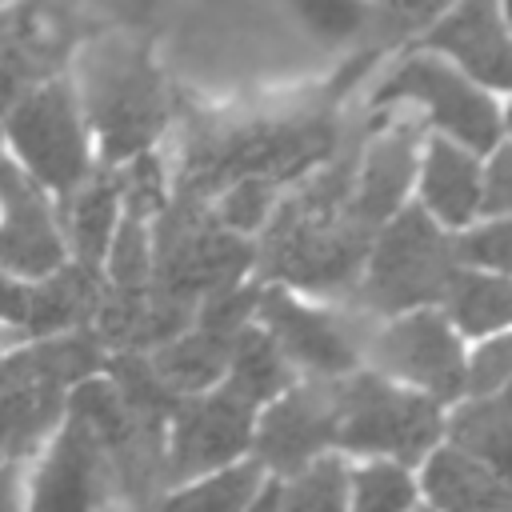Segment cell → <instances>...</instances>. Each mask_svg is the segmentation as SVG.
I'll list each match as a JSON object with an SVG mask.
<instances>
[{
  "mask_svg": "<svg viewBox=\"0 0 512 512\" xmlns=\"http://www.w3.org/2000/svg\"><path fill=\"white\" fill-rule=\"evenodd\" d=\"M352 164L316 168L296 192H288L260 228L256 268L260 284L340 292L360 280L372 232L352 212Z\"/></svg>",
  "mask_w": 512,
  "mask_h": 512,
  "instance_id": "1",
  "label": "cell"
},
{
  "mask_svg": "<svg viewBox=\"0 0 512 512\" xmlns=\"http://www.w3.org/2000/svg\"><path fill=\"white\" fill-rule=\"evenodd\" d=\"M84 128L92 136L96 168H124L148 156L168 120V92L144 32H104L76 52L68 76Z\"/></svg>",
  "mask_w": 512,
  "mask_h": 512,
  "instance_id": "2",
  "label": "cell"
},
{
  "mask_svg": "<svg viewBox=\"0 0 512 512\" xmlns=\"http://www.w3.org/2000/svg\"><path fill=\"white\" fill-rule=\"evenodd\" d=\"M336 148V120L328 108L280 116V120H248L228 128H204L188 140L180 168L184 200H212L240 180L296 184L312 176Z\"/></svg>",
  "mask_w": 512,
  "mask_h": 512,
  "instance_id": "3",
  "label": "cell"
},
{
  "mask_svg": "<svg viewBox=\"0 0 512 512\" xmlns=\"http://www.w3.org/2000/svg\"><path fill=\"white\" fill-rule=\"evenodd\" d=\"M148 244H152L148 296L180 312H196L200 300L248 284L256 268V240L228 232L208 204L184 196L168 200L164 212L148 224Z\"/></svg>",
  "mask_w": 512,
  "mask_h": 512,
  "instance_id": "4",
  "label": "cell"
},
{
  "mask_svg": "<svg viewBox=\"0 0 512 512\" xmlns=\"http://www.w3.org/2000/svg\"><path fill=\"white\" fill-rule=\"evenodd\" d=\"M104 368V344L92 328L44 336L0 356V464L36 452L60 424L68 392Z\"/></svg>",
  "mask_w": 512,
  "mask_h": 512,
  "instance_id": "5",
  "label": "cell"
},
{
  "mask_svg": "<svg viewBox=\"0 0 512 512\" xmlns=\"http://www.w3.org/2000/svg\"><path fill=\"white\" fill-rule=\"evenodd\" d=\"M4 156L60 204L92 176L96 152L68 76H48L12 96L0 116Z\"/></svg>",
  "mask_w": 512,
  "mask_h": 512,
  "instance_id": "6",
  "label": "cell"
},
{
  "mask_svg": "<svg viewBox=\"0 0 512 512\" xmlns=\"http://www.w3.org/2000/svg\"><path fill=\"white\" fill-rule=\"evenodd\" d=\"M452 232L436 228L412 200L372 232L360 296L380 316H404L416 308H436L448 276L456 272Z\"/></svg>",
  "mask_w": 512,
  "mask_h": 512,
  "instance_id": "7",
  "label": "cell"
},
{
  "mask_svg": "<svg viewBox=\"0 0 512 512\" xmlns=\"http://www.w3.org/2000/svg\"><path fill=\"white\" fill-rule=\"evenodd\" d=\"M444 432L440 404L392 384L376 372H352L336 380V432L332 444L364 456H380L392 464H416L432 452Z\"/></svg>",
  "mask_w": 512,
  "mask_h": 512,
  "instance_id": "8",
  "label": "cell"
},
{
  "mask_svg": "<svg viewBox=\"0 0 512 512\" xmlns=\"http://www.w3.org/2000/svg\"><path fill=\"white\" fill-rule=\"evenodd\" d=\"M392 104H420L424 120L436 136L468 148L472 156H488L504 144V108L500 96L484 92L456 68L436 56L408 52L372 92V108Z\"/></svg>",
  "mask_w": 512,
  "mask_h": 512,
  "instance_id": "9",
  "label": "cell"
},
{
  "mask_svg": "<svg viewBox=\"0 0 512 512\" xmlns=\"http://www.w3.org/2000/svg\"><path fill=\"white\" fill-rule=\"evenodd\" d=\"M464 344L452 324L436 308H416L404 316H388V324L372 340L376 376L404 384L436 404L464 396Z\"/></svg>",
  "mask_w": 512,
  "mask_h": 512,
  "instance_id": "10",
  "label": "cell"
},
{
  "mask_svg": "<svg viewBox=\"0 0 512 512\" xmlns=\"http://www.w3.org/2000/svg\"><path fill=\"white\" fill-rule=\"evenodd\" d=\"M252 424H256V408H248L224 384H216L200 396L176 400V408L168 416L164 476L192 480V476H212V472L236 464L252 448Z\"/></svg>",
  "mask_w": 512,
  "mask_h": 512,
  "instance_id": "11",
  "label": "cell"
},
{
  "mask_svg": "<svg viewBox=\"0 0 512 512\" xmlns=\"http://www.w3.org/2000/svg\"><path fill=\"white\" fill-rule=\"evenodd\" d=\"M408 52L436 56L484 92L504 96L512 72L504 0H452L436 20H428L408 40Z\"/></svg>",
  "mask_w": 512,
  "mask_h": 512,
  "instance_id": "12",
  "label": "cell"
},
{
  "mask_svg": "<svg viewBox=\"0 0 512 512\" xmlns=\"http://www.w3.org/2000/svg\"><path fill=\"white\" fill-rule=\"evenodd\" d=\"M252 320L268 332L288 368H304L320 380H344L360 364V344L348 336V328L280 284H260Z\"/></svg>",
  "mask_w": 512,
  "mask_h": 512,
  "instance_id": "13",
  "label": "cell"
},
{
  "mask_svg": "<svg viewBox=\"0 0 512 512\" xmlns=\"http://www.w3.org/2000/svg\"><path fill=\"white\" fill-rule=\"evenodd\" d=\"M64 264L68 252L52 196L0 152V272L32 284Z\"/></svg>",
  "mask_w": 512,
  "mask_h": 512,
  "instance_id": "14",
  "label": "cell"
},
{
  "mask_svg": "<svg viewBox=\"0 0 512 512\" xmlns=\"http://www.w3.org/2000/svg\"><path fill=\"white\" fill-rule=\"evenodd\" d=\"M332 432H336V380L292 384L272 404H264L260 420L252 424L256 464L292 476L316 456H324Z\"/></svg>",
  "mask_w": 512,
  "mask_h": 512,
  "instance_id": "15",
  "label": "cell"
},
{
  "mask_svg": "<svg viewBox=\"0 0 512 512\" xmlns=\"http://www.w3.org/2000/svg\"><path fill=\"white\" fill-rule=\"evenodd\" d=\"M480 160L468 148L428 132L416 160V208L444 232H460L480 220Z\"/></svg>",
  "mask_w": 512,
  "mask_h": 512,
  "instance_id": "16",
  "label": "cell"
},
{
  "mask_svg": "<svg viewBox=\"0 0 512 512\" xmlns=\"http://www.w3.org/2000/svg\"><path fill=\"white\" fill-rule=\"evenodd\" d=\"M416 160H420V136L404 124L392 132H380L360 160L352 164V212L356 220L376 232L380 224H388L412 196L416 184Z\"/></svg>",
  "mask_w": 512,
  "mask_h": 512,
  "instance_id": "17",
  "label": "cell"
},
{
  "mask_svg": "<svg viewBox=\"0 0 512 512\" xmlns=\"http://www.w3.org/2000/svg\"><path fill=\"white\" fill-rule=\"evenodd\" d=\"M60 212V232L64 236V252L72 256L68 264L80 268L84 276L100 280L108 244L116 236V224L124 216V184H120V168H92V176L56 208Z\"/></svg>",
  "mask_w": 512,
  "mask_h": 512,
  "instance_id": "18",
  "label": "cell"
},
{
  "mask_svg": "<svg viewBox=\"0 0 512 512\" xmlns=\"http://www.w3.org/2000/svg\"><path fill=\"white\" fill-rule=\"evenodd\" d=\"M104 480H108L104 452L76 420H64V432L36 476L32 512H96Z\"/></svg>",
  "mask_w": 512,
  "mask_h": 512,
  "instance_id": "19",
  "label": "cell"
},
{
  "mask_svg": "<svg viewBox=\"0 0 512 512\" xmlns=\"http://www.w3.org/2000/svg\"><path fill=\"white\" fill-rule=\"evenodd\" d=\"M424 496L432 500V512H504L508 508L504 476L456 452L452 444L428 452Z\"/></svg>",
  "mask_w": 512,
  "mask_h": 512,
  "instance_id": "20",
  "label": "cell"
},
{
  "mask_svg": "<svg viewBox=\"0 0 512 512\" xmlns=\"http://www.w3.org/2000/svg\"><path fill=\"white\" fill-rule=\"evenodd\" d=\"M436 312L452 324L456 336H476V340L500 336V332H508V320H512L508 276L456 268L444 284V296H440Z\"/></svg>",
  "mask_w": 512,
  "mask_h": 512,
  "instance_id": "21",
  "label": "cell"
},
{
  "mask_svg": "<svg viewBox=\"0 0 512 512\" xmlns=\"http://www.w3.org/2000/svg\"><path fill=\"white\" fill-rule=\"evenodd\" d=\"M76 40V8L72 0H24L12 20V56L28 76H56L52 68L68 60Z\"/></svg>",
  "mask_w": 512,
  "mask_h": 512,
  "instance_id": "22",
  "label": "cell"
},
{
  "mask_svg": "<svg viewBox=\"0 0 512 512\" xmlns=\"http://www.w3.org/2000/svg\"><path fill=\"white\" fill-rule=\"evenodd\" d=\"M220 384L232 396H240L248 408H264L280 392L292 388V368L276 352V344L268 340V332L252 320L248 328L236 332V340L228 348V364H224V380Z\"/></svg>",
  "mask_w": 512,
  "mask_h": 512,
  "instance_id": "23",
  "label": "cell"
},
{
  "mask_svg": "<svg viewBox=\"0 0 512 512\" xmlns=\"http://www.w3.org/2000/svg\"><path fill=\"white\" fill-rule=\"evenodd\" d=\"M448 444L496 476L508 472V396H468L448 416Z\"/></svg>",
  "mask_w": 512,
  "mask_h": 512,
  "instance_id": "24",
  "label": "cell"
},
{
  "mask_svg": "<svg viewBox=\"0 0 512 512\" xmlns=\"http://www.w3.org/2000/svg\"><path fill=\"white\" fill-rule=\"evenodd\" d=\"M260 480H264V468L256 460L232 464L212 476H200L196 484L164 496L160 504H152L144 512H244L248 500L260 492Z\"/></svg>",
  "mask_w": 512,
  "mask_h": 512,
  "instance_id": "25",
  "label": "cell"
},
{
  "mask_svg": "<svg viewBox=\"0 0 512 512\" xmlns=\"http://www.w3.org/2000/svg\"><path fill=\"white\" fill-rule=\"evenodd\" d=\"M280 512H348V468L336 456H316L280 484Z\"/></svg>",
  "mask_w": 512,
  "mask_h": 512,
  "instance_id": "26",
  "label": "cell"
},
{
  "mask_svg": "<svg viewBox=\"0 0 512 512\" xmlns=\"http://www.w3.org/2000/svg\"><path fill=\"white\" fill-rule=\"evenodd\" d=\"M348 500L352 512H412L416 484L400 464L376 460L348 472Z\"/></svg>",
  "mask_w": 512,
  "mask_h": 512,
  "instance_id": "27",
  "label": "cell"
},
{
  "mask_svg": "<svg viewBox=\"0 0 512 512\" xmlns=\"http://www.w3.org/2000/svg\"><path fill=\"white\" fill-rule=\"evenodd\" d=\"M320 44H348L372 20V0H284Z\"/></svg>",
  "mask_w": 512,
  "mask_h": 512,
  "instance_id": "28",
  "label": "cell"
},
{
  "mask_svg": "<svg viewBox=\"0 0 512 512\" xmlns=\"http://www.w3.org/2000/svg\"><path fill=\"white\" fill-rule=\"evenodd\" d=\"M508 244H512L508 216H500V220H476V224L452 232V256H456L460 268H472V272L508 276Z\"/></svg>",
  "mask_w": 512,
  "mask_h": 512,
  "instance_id": "29",
  "label": "cell"
},
{
  "mask_svg": "<svg viewBox=\"0 0 512 512\" xmlns=\"http://www.w3.org/2000/svg\"><path fill=\"white\" fill-rule=\"evenodd\" d=\"M508 368H512L508 332L480 340L476 352L464 356V396H496V392H504Z\"/></svg>",
  "mask_w": 512,
  "mask_h": 512,
  "instance_id": "30",
  "label": "cell"
},
{
  "mask_svg": "<svg viewBox=\"0 0 512 512\" xmlns=\"http://www.w3.org/2000/svg\"><path fill=\"white\" fill-rule=\"evenodd\" d=\"M508 140L480 160V220H500L512 212V180H508Z\"/></svg>",
  "mask_w": 512,
  "mask_h": 512,
  "instance_id": "31",
  "label": "cell"
},
{
  "mask_svg": "<svg viewBox=\"0 0 512 512\" xmlns=\"http://www.w3.org/2000/svg\"><path fill=\"white\" fill-rule=\"evenodd\" d=\"M32 300H36V280H16L8 272H0V324H12L20 332H28L32 324Z\"/></svg>",
  "mask_w": 512,
  "mask_h": 512,
  "instance_id": "32",
  "label": "cell"
},
{
  "mask_svg": "<svg viewBox=\"0 0 512 512\" xmlns=\"http://www.w3.org/2000/svg\"><path fill=\"white\" fill-rule=\"evenodd\" d=\"M92 4L120 32H144L156 20V12L164 8V0H92Z\"/></svg>",
  "mask_w": 512,
  "mask_h": 512,
  "instance_id": "33",
  "label": "cell"
},
{
  "mask_svg": "<svg viewBox=\"0 0 512 512\" xmlns=\"http://www.w3.org/2000/svg\"><path fill=\"white\" fill-rule=\"evenodd\" d=\"M372 4H380V8H388L400 24H412L416 32L428 24V20H436L452 0H372Z\"/></svg>",
  "mask_w": 512,
  "mask_h": 512,
  "instance_id": "34",
  "label": "cell"
},
{
  "mask_svg": "<svg viewBox=\"0 0 512 512\" xmlns=\"http://www.w3.org/2000/svg\"><path fill=\"white\" fill-rule=\"evenodd\" d=\"M244 512H280V484L276 480L272 484H260V492L248 500Z\"/></svg>",
  "mask_w": 512,
  "mask_h": 512,
  "instance_id": "35",
  "label": "cell"
},
{
  "mask_svg": "<svg viewBox=\"0 0 512 512\" xmlns=\"http://www.w3.org/2000/svg\"><path fill=\"white\" fill-rule=\"evenodd\" d=\"M0 512H20V496H16L12 464H0Z\"/></svg>",
  "mask_w": 512,
  "mask_h": 512,
  "instance_id": "36",
  "label": "cell"
},
{
  "mask_svg": "<svg viewBox=\"0 0 512 512\" xmlns=\"http://www.w3.org/2000/svg\"><path fill=\"white\" fill-rule=\"evenodd\" d=\"M0 4H8V0H0Z\"/></svg>",
  "mask_w": 512,
  "mask_h": 512,
  "instance_id": "37",
  "label": "cell"
},
{
  "mask_svg": "<svg viewBox=\"0 0 512 512\" xmlns=\"http://www.w3.org/2000/svg\"><path fill=\"white\" fill-rule=\"evenodd\" d=\"M428 512H432V508H428Z\"/></svg>",
  "mask_w": 512,
  "mask_h": 512,
  "instance_id": "38",
  "label": "cell"
}]
</instances>
